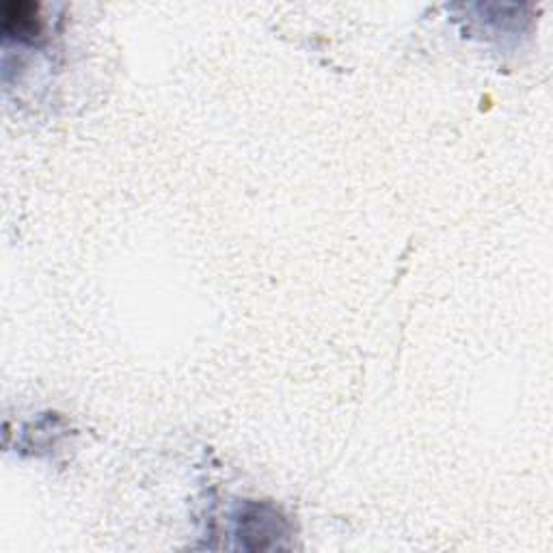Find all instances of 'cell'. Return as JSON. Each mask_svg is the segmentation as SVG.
<instances>
[{
  "instance_id": "1",
  "label": "cell",
  "mask_w": 553,
  "mask_h": 553,
  "mask_svg": "<svg viewBox=\"0 0 553 553\" xmlns=\"http://www.w3.org/2000/svg\"><path fill=\"white\" fill-rule=\"evenodd\" d=\"M37 5L22 3V0H9L3 5V31L11 37L31 39L42 31V22L37 16Z\"/></svg>"
}]
</instances>
